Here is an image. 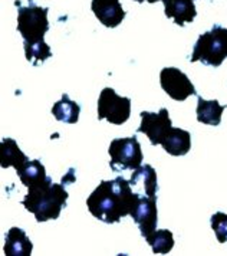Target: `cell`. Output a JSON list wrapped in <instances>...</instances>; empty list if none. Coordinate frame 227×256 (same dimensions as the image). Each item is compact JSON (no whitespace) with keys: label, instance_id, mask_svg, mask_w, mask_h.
<instances>
[{"label":"cell","instance_id":"52a82bcc","mask_svg":"<svg viewBox=\"0 0 227 256\" xmlns=\"http://www.w3.org/2000/svg\"><path fill=\"white\" fill-rule=\"evenodd\" d=\"M160 84L164 92L176 101H186L188 96L197 95L193 82L178 68H164L160 74Z\"/></svg>","mask_w":227,"mask_h":256},{"label":"cell","instance_id":"3957f363","mask_svg":"<svg viewBox=\"0 0 227 256\" xmlns=\"http://www.w3.org/2000/svg\"><path fill=\"white\" fill-rule=\"evenodd\" d=\"M227 58V28L214 24L212 30L198 36L193 54L192 62H202L210 66H220Z\"/></svg>","mask_w":227,"mask_h":256},{"label":"cell","instance_id":"4fadbf2b","mask_svg":"<svg viewBox=\"0 0 227 256\" xmlns=\"http://www.w3.org/2000/svg\"><path fill=\"white\" fill-rule=\"evenodd\" d=\"M166 16L172 19L174 24L178 26H184L192 24L196 18V6L194 0H162Z\"/></svg>","mask_w":227,"mask_h":256},{"label":"cell","instance_id":"e0dca14e","mask_svg":"<svg viewBox=\"0 0 227 256\" xmlns=\"http://www.w3.org/2000/svg\"><path fill=\"white\" fill-rule=\"evenodd\" d=\"M227 105H222L218 101H206L204 98L198 96L197 102V121L206 124V126H213L217 127L222 122V114L226 110Z\"/></svg>","mask_w":227,"mask_h":256},{"label":"cell","instance_id":"6da1fadb","mask_svg":"<svg viewBox=\"0 0 227 256\" xmlns=\"http://www.w3.org/2000/svg\"><path fill=\"white\" fill-rule=\"evenodd\" d=\"M138 196L140 193L132 192L130 180L116 177L114 180L101 182L86 198V206L95 219L112 224L131 214Z\"/></svg>","mask_w":227,"mask_h":256},{"label":"cell","instance_id":"7a4b0ae2","mask_svg":"<svg viewBox=\"0 0 227 256\" xmlns=\"http://www.w3.org/2000/svg\"><path fill=\"white\" fill-rule=\"evenodd\" d=\"M28 190L29 192L22 200V204L28 212L34 213V219L39 223L58 219L60 210L66 206L69 194L64 184L52 183Z\"/></svg>","mask_w":227,"mask_h":256},{"label":"cell","instance_id":"5bb4252c","mask_svg":"<svg viewBox=\"0 0 227 256\" xmlns=\"http://www.w3.org/2000/svg\"><path fill=\"white\" fill-rule=\"evenodd\" d=\"M161 146L170 156H186L192 148V134L182 128H171Z\"/></svg>","mask_w":227,"mask_h":256},{"label":"cell","instance_id":"ffe728a7","mask_svg":"<svg viewBox=\"0 0 227 256\" xmlns=\"http://www.w3.org/2000/svg\"><path fill=\"white\" fill-rule=\"evenodd\" d=\"M24 55L29 62H32L34 66L39 65L40 62H45L46 59L52 56V50L45 40H39V42H24Z\"/></svg>","mask_w":227,"mask_h":256},{"label":"cell","instance_id":"7402d4cb","mask_svg":"<svg viewBox=\"0 0 227 256\" xmlns=\"http://www.w3.org/2000/svg\"><path fill=\"white\" fill-rule=\"evenodd\" d=\"M136 3H144V2H148V3H156V2H160V0H134Z\"/></svg>","mask_w":227,"mask_h":256},{"label":"cell","instance_id":"5b68a950","mask_svg":"<svg viewBox=\"0 0 227 256\" xmlns=\"http://www.w3.org/2000/svg\"><path fill=\"white\" fill-rule=\"evenodd\" d=\"M110 156L111 162L110 167L114 172L122 170H136L142 163V152L136 137H126V138H115L110 146Z\"/></svg>","mask_w":227,"mask_h":256},{"label":"cell","instance_id":"44dd1931","mask_svg":"<svg viewBox=\"0 0 227 256\" xmlns=\"http://www.w3.org/2000/svg\"><path fill=\"white\" fill-rule=\"evenodd\" d=\"M212 229L214 230L217 240L220 244L227 242V214L217 212L212 216Z\"/></svg>","mask_w":227,"mask_h":256},{"label":"cell","instance_id":"2e32d148","mask_svg":"<svg viewBox=\"0 0 227 256\" xmlns=\"http://www.w3.org/2000/svg\"><path fill=\"white\" fill-rule=\"evenodd\" d=\"M130 184H131V187H138L140 184H142L146 196L157 198V190H158L157 173L150 164L140 166L138 168L134 170V173L130 178Z\"/></svg>","mask_w":227,"mask_h":256},{"label":"cell","instance_id":"8992f818","mask_svg":"<svg viewBox=\"0 0 227 256\" xmlns=\"http://www.w3.org/2000/svg\"><path fill=\"white\" fill-rule=\"evenodd\" d=\"M131 116V100L120 96L112 88H104L98 100V120H106L114 126H122Z\"/></svg>","mask_w":227,"mask_h":256},{"label":"cell","instance_id":"d6986e66","mask_svg":"<svg viewBox=\"0 0 227 256\" xmlns=\"http://www.w3.org/2000/svg\"><path fill=\"white\" fill-rule=\"evenodd\" d=\"M146 242L151 246V249L156 255H167L174 248V236L170 230L161 229V230H156L154 233H151L146 239Z\"/></svg>","mask_w":227,"mask_h":256},{"label":"cell","instance_id":"7c38bea8","mask_svg":"<svg viewBox=\"0 0 227 256\" xmlns=\"http://www.w3.org/2000/svg\"><path fill=\"white\" fill-rule=\"evenodd\" d=\"M34 244L26 232L20 228H12L6 233L3 252L6 256H30Z\"/></svg>","mask_w":227,"mask_h":256},{"label":"cell","instance_id":"9c48e42d","mask_svg":"<svg viewBox=\"0 0 227 256\" xmlns=\"http://www.w3.org/2000/svg\"><path fill=\"white\" fill-rule=\"evenodd\" d=\"M132 220L138 226L141 236L147 239L151 233L157 230V220H158V212H157V198L150 196H138L136 204L130 214Z\"/></svg>","mask_w":227,"mask_h":256},{"label":"cell","instance_id":"30bf717a","mask_svg":"<svg viewBox=\"0 0 227 256\" xmlns=\"http://www.w3.org/2000/svg\"><path fill=\"white\" fill-rule=\"evenodd\" d=\"M91 9L96 19L106 28H116L125 18L120 0H92Z\"/></svg>","mask_w":227,"mask_h":256},{"label":"cell","instance_id":"9a60e30c","mask_svg":"<svg viewBox=\"0 0 227 256\" xmlns=\"http://www.w3.org/2000/svg\"><path fill=\"white\" fill-rule=\"evenodd\" d=\"M29 162L28 156L19 148L18 142L13 138H3L0 144V164L3 168L8 167H14L16 170H19L23 164Z\"/></svg>","mask_w":227,"mask_h":256},{"label":"cell","instance_id":"277c9868","mask_svg":"<svg viewBox=\"0 0 227 256\" xmlns=\"http://www.w3.org/2000/svg\"><path fill=\"white\" fill-rule=\"evenodd\" d=\"M18 9V30L24 42H39L49 30L48 8L36 6L34 0H29V6H20L16 2Z\"/></svg>","mask_w":227,"mask_h":256},{"label":"cell","instance_id":"8fae6325","mask_svg":"<svg viewBox=\"0 0 227 256\" xmlns=\"http://www.w3.org/2000/svg\"><path fill=\"white\" fill-rule=\"evenodd\" d=\"M23 186L28 188H34V187L48 186L52 184V178L46 176V170L40 160H29L26 164H23L19 170H16Z\"/></svg>","mask_w":227,"mask_h":256},{"label":"cell","instance_id":"ac0fdd59","mask_svg":"<svg viewBox=\"0 0 227 256\" xmlns=\"http://www.w3.org/2000/svg\"><path fill=\"white\" fill-rule=\"evenodd\" d=\"M80 114V106L78 102L69 100L68 94H64L62 98L55 102L52 108V116L56 118L60 122H66V124H75L78 122Z\"/></svg>","mask_w":227,"mask_h":256},{"label":"cell","instance_id":"ba28073f","mask_svg":"<svg viewBox=\"0 0 227 256\" xmlns=\"http://www.w3.org/2000/svg\"><path fill=\"white\" fill-rule=\"evenodd\" d=\"M171 128L172 127H171L170 114L166 108H161L157 114L142 111L141 126L136 131L146 134L152 146H158V144H162V141L168 136Z\"/></svg>","mask_w":227,"mask_h":256}]
</instances>
